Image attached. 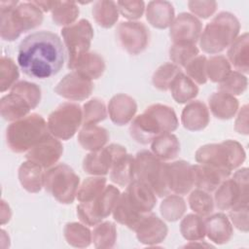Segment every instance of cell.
Wrapping results in <instances>:
<instances>
[{
  "label": "cell",
  "mask_w": 249,
  "mask_h": 249,
  "mask_svg": "<svg viewBox=\"0 0 249 249\" xmlns=\"http://www.w3.org/2000/svg\"><path fill=\"white\" fill-rule=\"evenodd\" d=\"M165 179L170 193L187 195L195 187L193 164L185 160L165 162Z\"/></svg>",
  "instance_id": "cell-15"
},
{
  "label": "cell",
  "mask_w": 249,
  "mask_h": 249,
  "mask_svg": "<svg viewBox=\"0 0 249 249\" xmlns=\"http://www.w3.org/2000/svg\"><path fill=\"white\" fill-rule=\"evenodd\" d=\"M231 64L224 55H213L206 61V76L213 83L223 82L231 73Z\"/></svg>",
  "instance_id": "cell-44"
},
{
  "label": "cell",
  "mask_w": 249,
  "mask_h": 249,
  "mask_svg": "<svg viewBox=\"0 0 249 249\" xmlns=\"http://www.w3.org/2000/svg\"><path fill=\"white\" fill-rule=\"evenodd\" d=\"M33 3L39 7L42 12H50L53 9L56 1H33Z\"/></svg>",
  "instance_id": "cell-57"
},
{
  "label": "cell",
  "mask_w": 249,
  "mask_h": 249,
  "mask_svg": "<svg viewBox=\"0 0 249 249\" xmlns=\"http://www.w3.org/2000/svg\"><path fill=\"white\" fill-rule=\"evenodd\" d=\"M50 134L45 119L33 113L13 122L7 127L6 141L10 150L15 153H23Z\"/></svg>",
  "instance_id": "cell-5"
},
{
  "label": "cell",
  "mask_w": 249,
  "mask_h": 249,
  "mask_svg": "<svg viewBox=\"0 0 249 249\" xmlns=\"http://www.w3.org/2000/svg\"><path fill=\"white\" fill-rule=\"evenodd\" d=\"M208 105L213 116L220 120L231 119L238 110V100L233 95L220 90L209 96Z\"/></svg>",
  "instance_id": "cell-28"
},
{
  "label": "cell",
  "mask_w": 249,
  "mask_h": 249,
  "mask_svg": "<svg viewBox=\"0 0 249 249\" xmlns=\"http://www.w3.org/2000/svg\"><path fill=\"white\" fill-rule=\"evenodd\" d=\"M117 239L116 226L112 222L95 225L91 232V241L96 248H112Z\"/></svg>",
  "instance_id": "cell-42"
},
{
  "label": "cell",
  "mask_w": 249,
  "mask_h": 249,
  "mask_svg": "<svg viewBox=\"0 0 249 249\" xmlns=\"http://www.w3.org/2000/svg\"><path fill=\"white\" fill-rule=\"evenodd\" d=\"M202 30L200 20L192 14L181 13L170 25L169 36L173 44L196 45Z\"/></svg>",
  "instance_id": "cell-16"
},
{
  "label": "cell",
  "mask_w": 249,
  "mask_h": 249,
  "mask_svg": "<svg viewBox=\"0 0 249 249\" xmlns=\"http://www.w3.org/2000/svg\"><path fill=\"white\" fill-rule=\"evenodd\" d=\"M248 106L245 104L238 113V116L235 120V130L238 133L248 134Z\"/></svg>",
  "instance_id": "cell-55"
},
{
  "label": "cell",
  "mask_w": 249,
  "mask_h": 249,
  "mask_svg": "<svg viewBox=\"0 0 249 249\" xmlns=\"http://www.w3.org/2000/svg\"><path fill=\"white\" fill-rule=\"evenodd\" d=\"M137 111L136 101L129 95L119 93L114 95L108 103V114L117 125H124L134 118Z\"/></svg>",
  "instance_id": "cell-21"
},
{
  "label": "cell",
  "mask_w": 249,
  "mask_h": 249,
  "mask_svg": "<svg viewBox=\"0 0 249 249\" xmlns=\"http://www.w3.org/2000/svg\"><path fill=\"white\" fill-rule=\"evenodd\" d=\"M11 215L12 212L9 205L4 200H1V224L4 225L5 223L9 222L11 219Z\"/></svg>",
  "instance_id": "cell-56"
},
{
  "label": "cell",
  "mask_w": 249,
  "mask_h": 249,
  "mask_svg": "<svg viewBox=\"0 0 249 249\" xmlns=\"http://www.w3.org/2000/svg\"><path fill=\"white\" fill-rule=\"evenodd\" d=\"M231 224L239 231H248V204L235 206L229 210Z\"/></svg>",
  "instance_id": "cell-53"
},
{
  "label": "cell",
  "mask_w": 249,
  "mask_h": 249,
  "mask_svg": "<svg viewBox=\"0 0 249 249\" xmlns=\"http://www.w3.org/2000/svg\"><path fill=\"white\" fill-rule=\"evenodd\" d=\"M247 89V78L238 71H231L228 77L219 84L218 90L231 95H240Z\"/></svg>",
  "instance_id": "cell-49"
},
{
  "label": "cell",
  "mask_w": 249,
  "mask_h": 249,
  "mask_svg": "<svg viewBox=\"0 0 249 249\" xmlns=\"http://www.w3.org/2000/svg\"><path fill=\"white\" fill-rule=\"evenodd\" d=\"M18 63L21 71L36 79L57 74L64 64V49L59 36L51 31H38L19 44Z\"/></svg>",
  "instance_id": "cell-1"
},
{
  "label": "cell",
  "mask_w": 249,
  "mask_h": 249,
  "mask_svg": "<svg viewBox=\"0 0 249 249\" xmlns=\"http://www.w3.org/2000/svg\"><path fill=\"white\" fill-rule=\"evenodd\" d=\"M93 89L90 79L77 71L65 75L54 88L55 93L69 100L80 101L87 99Z\"/></svg>",
  "instance_id": "cell-17"
},
{
  "label": "cell",
  "mask_w": 249,
  "mask_h": 249,
  "mask_svg": "<svg viewBox=\"0 0 249 249\" xmlns=\"http://www.w3.org/2000/svg\"><path fill=\"white\" fill-rule=\"evenodd\" d=\"M213 199L220 210H230L238 205L248 204V169H238L231 178L224 180L215 190Z\"/></svg>",
  "instance_id": "cell-9"
},
{
  "label": "cell",
  "mask_w": 249,
  "mask_h": 249,
  "mask_svg": "<svg viewBox=\"0 0 249 249\" xmlns=\"http://www.w3.org/2000/svg\"><path fill=\"white\" fill-rule=\"evenodd\" d=\"M134 231L141 243L152 246L164 240L168 229L161 219L152 212H148L143 215Z\"/></svg>",
  "instance_id": "cell-19"
},
{
  "label": "cell",
  "mask_w": 249,
  "mask_h": 249,
  "mask_svg": "<svg viewBox=\"0 0 249 249\" xmlns=\"http://www.w3.org/2000/svg\"><path fill=\"white\" fill-rule=\"evenodd\" d=\"M249 37L245 32L241 36H238L229 47L227 59L231 64L235 71L242 74L249 72Z\"/></svg>",
  "instance_id": "cell-27"
},
{
  "label": "cell",
  "mask_w": 249,
  "mask_h": 249,
  "mask_svg": "<svg viewBox=\"0 0 249 249\" xmlns=\"http://www.w3.org/2000/svg\"><path fill=\"white\" fill-rule=\"evenodd\" d=\"M72 70L81 73L90 80H95L102 76L105 70V62L98 53L88 52L77 60Z\"/></svg>",
  "instance_id": "cell-35"
},
{
  "label": "cell",
  "mask_w": 249,
  "mask_h": 249,
  "mask_svg": "<svg viewBox=\"0 0 249 249\" xmlns=\"http://www.w3.org/2000/svg\"><path fill=\"white\" fill-rule=\"evenodd\" d=\"M45 172L43 167L33 161L26 160L18 168V180L20 185L28 193H38L44 187Z\"/></svg>",
  "instance_id": "cell-29"
},
{
  "label": "cell",
  "mask_w": 249,
  "mask_h": 249,
  "mask_svg": "<svg viewBox=\"0 0 249 249\" xmlns=\"http://www.w3.org/2000/svg\"><path fill=\"white\" fill-rule=\"evenodd\" d=\"M205 235L216 244H225L232 236L233 229L230 219L224 213L209 215L204 219Z\"/></svg>",
  "instance_id": "cell-24"
},
{
  "label": "cell",
  "mask_w": 249,
  "mask_h": 249,
  "mask_svg": "<svg viewBox=\"0 0 249 249\" xmlns=\"http://www.w3.org/2000/svg\"><path fill=\"white\" fill-rule=\"evenodd\" d=\"M19 77L18 69L14 60L7 56H2L0 60V90L6 91L16 84Z\"/></svg>",
  "instance_id": "cell-47"
},
{
  "label": "cell",
  "mask_w": 249,
  "mask_h": 249,
  "mask_svg": "<svg viewBox=\"0 0 249 249\" xmlns=\"http://www.w3.org/2000/svg\"><path fill=\"white\" fill-rule=\"evenodd\" d=\"M144 214L145 213L138 212L130 205L124 193L121 194L112 212L115 221H117L119 224L126 226L132 231H135Z\"/></svg>",
  "instance_id": "cell-33"
},
{
  "label": "cell",
  "mask_w": 249,
  "mask_h": 249,
  "mask_svg": "<svg viewBox=\"0 0 249 249\" xmlns=\"http://www.w3.org/2000/svg\"><path fill=\"white\" fill-rule=\"evenodd\" d=\"M107 117V110L102 100L92 98L83 106V124H96Z\"/></svg>",
  "instance_id": "cell-46"
},
{
  "label": "cell",
  "mask_w": 249,
  "mask_h": 249,
  "mask_svg": "<svg viewBox=\"0 0 249 249\" xmlns=\"http://www.w3.org/2000/svg\"><path fill=\"white\" fill-rule=\"evenodd\" d=\"M151 150L160 160H170L180 153V142L176 135L163 133L151 142Z\"/></svg>",
  "instance_id": "cell-32"
},
{
  "label": "cell",
  "mask_w": 249,
  "mask_h": 249,
  "mask_svg": "<svg viewBox=\"0 0 249 249\" xmlns=\"http://www.w3.org/2000/svg\"><path fill=\"white\" fill-rule=\"evenodd\" d=\"M134 157L124 154L115 160L110 169V179L113 183L121 187H126L135 179Z\"/></svg>",
  "instance_id": "cell-31"
},
{
  "label": "cell",
  "mask_w": 249,
  "mask_h": 249,
  "mask_svg": "<svg viewBox=\"0 0 249 249\" xmlns=\"http://www.w3.org/2000/svg\"><path fill=\"white\" fill-rule=\"evenodd\" d=\"M196 55H198V49L196 45L173 44L169 49V58L180 68L185 67Z\"/></svg>",
  "instance_id": "cell-48"
},
{
  "label": "cell",
  "mask_w": 249,
  "mask_h": 249,
  "mask_svg": "<svg viewBox=\"0 0 249 249\" xmlns=\"http://www.w3.org/2000/svg\"><path fill=\"white\" fill-rule=\"evenodd\" d=\"M188 7L195 17L208 18L215 13L217 3L215 1H189Z\"/></svg>",
  "instance_id": "cell-54"
},
{
  "label": "cell",
  "mask_w": 249,
  "mask_h": 249,
  "mask_svg": "<svg viewBox=\"0 0 249 249\" xmlns=\"http://www.w3.org/2000/svg\"><path fill=\"white\" fill-rule=\"evenodd\" d=\"M116 37L121 47L129 54H139L149 45L150 32L139 21H122L116 29Z\"/></svg>",
  "instance_id": "cell-13"
},
{
  "label": "cell",
  "mask_w": 249,
  "mask_h": 249,
  "mask_svg": "<svg viewBox=\"0 0 249 249\" xmlns=\"http://www.w3.org/2000/svg\"><path fill=\"white\" fill-rule=\"evenodd\" d=\"M178 125L179 122L173 108L156 103L132 120L129 133L137 143L146 145L160 134L173 132Z\"/></svg>",
  "instance_id": "cell-2"
},
{
  "label": "cell",
  "mask_w": 249,
  "mask_h": 249,
  "mask_svg": "<svg viewBox=\"0 0 249 249\" xmlns=\"http://www.w3.org/2000/svg\"><path fill=\"white\" fill-rule=\"evenodd\" d=\"M180 232L188 241H199L205 236L204 219L197 214H188L180 223Z\"/></svg>",
  "instance_id": "cell-37"
},
{
  "label": "cell",
  "mask_w": 249,
  "mask_h": 249,
  "mask_svg": "<svg viewBox=\"0 0 249 249\" xmlns=\"http://www.w3.org/2000/svg\"><path fill=\"white\" fill-rule=\"evenodd\" d=\"M206 61V56L196 55L184 67L186 75L198 85H204L207 82Z\"/></svg>",
  "instance_id": "cell-50"
},
{
  "label": "cell",
  "mask_w": 249,
  "mask_h": 249,
  "mask_svg": "<svg viewBox=\"0 0 249 249\" xmlns=\"http://www.w3.org/2000/svg\"><path fill=\"white\" fill-rule=\"evenodd\" d=\"M0 18L1 38L14 41L39 26L43 21V13L33 1H0Z\"/></svg>",
  "instance_id": "cell-3"
},
{
  "label": "cell",
  "mask_w": 249,
  "mask_h": 249,
  "mask_svg": "<svg viewBox=\"0 0 249 249\" xmlns=\"http://www.w3.org/2000/svg\"><path fill=\"white\" fill-rule=\"evenodd\" d=\"M63 232L67 243L74 247H88L91 242V232L85 224L68 223L65 225Z\"/></svg>",
  "instance_id": "cell-40"
},
{
  "label": "cell",
  "mask_w": 249,
  "mask_h": 249,
  "mask_svg": "<svg viewBox=\"0 0 249 249\" xmlns=\"http://www.w3.org/2000/svg\"><path fill=\"white\" fill-rule=\"evenodd\" d=\"M188 202L190 208L202 218L212 214L215 206L213 196L210 193L196 188L189 195Z\"/></svg>",
  "instance_id": "cell-38"
},
{
  "label": "cell",
  "mask_w": 249,
  "mask_h": 249,
  "mask_svg": "<svg viewBox=\"0 0 249 249\" xmlns=\"http://www.w3.org/2000/svg\"><path fill=\"white\" fill-rule=\"evenodd\" d=\"M62 153L63 146L60 141L50 134L27 152L26 159L43 168H50L57 162Z\"/></svg>",
  "instance_id": "cell-18"
},
{
  "label": "cell",
  "mask_w": 249,
  "mask_h": 249,
  "mask_svg": "<svg viewBox=\"0 0 249 249\" xmlns=\"http://www.w3.org/2000/svg\"><path fill=\"white\" fill-rule=\"evenodd\" d=\"M196 160L200 164L231 172L245 160V152L240 143L229 139L199 147L196 152Z\"/></svg>",
  "instance_id": "cell-6"
},
{
  "label": "cell",
  "mask_w": 249,
  "mask_h": 249,
  "mask_svg": "<svg viewBox=\"0 0 249 249\" xmlns=\"http://www.w3.org/2000/svg\"><path fill=\"white\" fill-rule=\"evenodd\" d=\"M116 4L119 14L131 21L140 18L145 11V3L143 1H117Z\"/></svg>",
  "instance_id": "cell-52"
},
{
  "label": "cell",
  "mask_w": 249,
  "mask_h": 249,
  "mask_svg": "<svg viewBox=\"0 0 249 249\" xmlns=\"http://www.w3.org/2000/svg\"><path fill=\"white\" fill-rule=\"evenodd\" d=\"M124 154H126L125 147L120 144H110L88 154L83 160V169L93 176L106 175L110 172L115 160Z\"/></svg>",
  "instance_id": "cell-14"
},
{
  "label": "cell",
  "mask_w": 249,
  "mask_h": 249,
  "mask_svg": "<svg viewBox=\"0 0 249 249\" xmlns=\"http://www.w3.org/2000/svg\"><path fill=\"white\" fill-rule=\"evenodd\" d=\"M168 90H170L173 99L179 104L192 101L198 93L196 84L183 72L174 78Z\"/></svg>",
  "instance_id": "cell-34"
},
{
  "label": "cell",
  "mask_w": 249,
  "mask_h": 249,
  "mask_svg": "<svg viewBox=\"0 0 249 249\" xmlns=\"http://www.w3.org/2000/svg\"><path fill=\"white\" fill-rule=\"evenodd\" d=\"M210 121L207 106L200 100L190 101L183 109L181 122L183 126L191 131L204 129Z\"/></svg>",
  "instance_id": "cell-23"
},
{
  "label": "cell",
  "mask_w": 249,
  "mask_h": 249,
  "mask_svg": "<svg viewBox=\"0 0 249 249\" xmlns=\"http://www.w3.org/2000/svg\"><path fill=\"white\" fill-rule=\"evenodd\" d=\"M79 186V176L65 163H58L45 172L44 188L60 203H72Z\"/></svg>",
  "instance_id": "cell-8"
},
{
  "label": "cell",
  "mask_w": 249,
  "mask_h": 249,
  "mask_svg": "<svg viewBox=\"0 0 249 249\" xmlns=\"http://www.w3.org/2000/svg\"><path fill=\"white\" fill-rule=\"evenodd\" d=\"M239 30L240 23L236 17L229 12H221L201 31L199 47L210 54L221 53L237 38Z\"/></svg>",
  "instance_id": "cell-4"
},
{
  "label": "cell",
  "mask_w": 249,
  "mask_h": 249,
  "mask_svg": "<svg viewBox=\"0 0 249 249\" xmlns=\"http://www.w3.org/2000/svg\"><path fill=\"white\" fill-rule=\"evenodd\" d=\"M134 160L135 179L145 183L159 197L171 194L165 179V162L147 150L138 152Z\"/></svg>",
  "instance_id": "cell-7"
},
{
  "label": "cell",
  "mask_w": 249,
  "mask_h": 249,
  "mask_svg": "<svg viewBox=\"0 0 249 249\" xmlns=\"http://www.w3.org/2000/svg\"><path fill=\"white\" fill-rule=\"evenodd\" d=\"M181 72V68L176 64L172 62L163 63L155 71L152 78L153 85L158 89L166 91L169 89L170 84L174 78Z\"/></svg>",
  "instance_id": "cell-45"
},
{
  "label": "cell",
  "mask_w": 249,
  "mask_h": 249,
  "mask_svg": "<svg viewBox=\"0 0 249 249\" xmlns=\"http://www.w3.org/2000/svg\"><path fill=\"white\" fill-rule=\"evenodd\" d=\"M79 16V7L73 1H56L52 10V18L57 25L68 26L75 23Z\"/></svg>",
  "instance_id": "cell-39"
},
{
  "label": "cell",
  "mask_w": 249,
  "mask_h": 249,
  "mask_svg": "<svg viewBox=\"0 0 249 249\" xmlns=\"http://www.w3.org/2000/svg\"><path fill=\"white\" fill-rule=\"evenodd\" d=\"M124 195L130 205L140 213H148L157 203V196L145 183L134 179L125 187Z\"/></svg>",
  "instance_id": "cell-20"
},
{
  "label": "cell",
  "mask_w": 249,
  "mask_h": 249,
  "mask_svg": "<svg viewBox=\"0 0 249 249\" xmlns=\"http://www.w3.org/2000/svg\"><path fill=\"white\" fill-rule=\"evenodd\" d=\"M109 140L107 129L96 124H83L78 134L79 144L88 151L94 152L102 149Z\"/></svg>",
  "instance_id": "cell-30"
},
{
  "label": "cell",
  "mask_w": 249,
  "mask_h": 249,
  "mask_svg": "<svg viewBox=\"0 0 249 249\" xmlns=\"http://www.w3.org/2000/svg\"><path fill=\"white\" fill-rule=\"evenodd\" d=\"M195 187L208 193H213L218 186L227 178L231 172L224 171L205 164H193Z\"/></svg>",
  "instance_id": "cell-22"
},
{
  "label": "cell",
  "mask_w": 249,
  "mask_h": 249,
  "mask_svg": "<svg viewBox=\"0 0 249 249\" xmlns=\"http://www.w3.org/2000/svg\"><path fill=\"white\" fill-rule=\"evenodd\" d=\"M61 36L68 54L67 67L72 70L77 60L89 52L93 38V29L88 19L82 18L71 25L63 27Z\"/></svg>",
  "instance_id": "cell-12"
},
{
  "label": "cell",
  "mask_w": 249,
  "mask_h": 249,
  "mask_svg": "<svg viewBox=\"0 0 249 249\" xmlns=\"http://www.w3.org/2000/svg\"><path fill=\"white\" fill-rule=\"evenodd\" d=\"M187 209L186 202L179 195H168L161 201L160 210L162 218L169 222H175L179 220Z\"/></svg>",
  "instance_id": "cell-41"
},
{
  "label": "cell",
  "mask_w": 249,
  "mask_h": 249,
  "mask_svg": "<svg viewBox=\"0 0 249 249\" xmlns=\"http://www.w3.org/2000/svg\"><path fill=\"white\" fill-rule=\"evenodd\" d=\"M83 123V109L77 103L64 102L53 110L47 121L50 133L60 140L72 138Z\"/></svg>",
  "instance_id": "cell-11"
},
{
  "label": "cell",
  "mask_w": 249,
  "mask_h": 249,
  "mask_svg": "<svg viewBox=\"0 0 249 249\" xmlns=\"http://www.w3.org/2000/svg\"><path fill=\"white\" fill-rule=\"evenodd\" d=\"M11 90L21 94L31 105L32 109L36 108L41 100V89L34 83L20 81L16 83Z\"/></svg>",
  "instance_id": "cell-51"
},
{
  "label": "cell",
  "mask_w": 249,
  "mask_h": 249,
  "mask_svg": "<svg viewBox=\"0 0 249 249\" xmlns=\"http://www.w3.org/2000/svg\"><path fill=\"white\" fill-rule=\"evenodd\" d=\"M92 16L95 22L104 28H111L119 18L116 2L100 0L93 3Z\"/></svg>",
  "instance_id": "cell-36"
},
{
  "label": "cell",
  "mask_w": 249,
  "mask_h": 249,
  "mask_svg": "<svg viewBox=\"0 0 249 249\" xmlns=\"http://www.w3.org/2000/svg\"><path fill=\"white\" fill-rule=\"evenodd\" d=\"M106 187V178L93 176L86 178L77 191L76 198L80 202L90 201L95 198Z\"/></svg>",
  "instance_id": "cell-43"
},
{
  "label": "cell",
  "mask_w": 249,
  "mask_h": 249,
  "mask_svg": "<svg viewBox=\"0 0 249 249\" xmlns=\"http://www.w3.org/2000/svg\"><path fill=\"white\" fill-rule=\"evenodd\" d=\"M121 194L117 187L108 185L92 200L80 202L77 205V215L86 226H95L110 214L120 197Z\"/></svg>",
  "instance_id": "cell-10"
},
{
  "label": "cell",
  "mask_w": 249,
  "mask_h": 249,
  "mask_svg": "<svg viewBox=\"0 0 249 249\" xmlns=\"http://www.w3.org/2000/svg\"><path fill=\"white\" fill-rule=\"evenodd\" d=\"M146 18L156 28H167L174 19V8L168 1H150L146 8Z\"/></svg>",
  "instance_id": "cell-26"
},
{
  "label": "cell",
  "mask_w": 249,
  "mask_h": 249,
  "mask_svg": "<svg viewBox=\"0 0 249 249\" xmlns=\"http://www.w3.org/2000/svg\"><path fill=\"white\" fill-rule=\"evenodd\" d=\"M32 109L29 102L19 93L11 90L0 100V112L4 120L15 122L28 115Z\"/></svg>",
  "instance_id": "cell-25"
}]
</instances>
